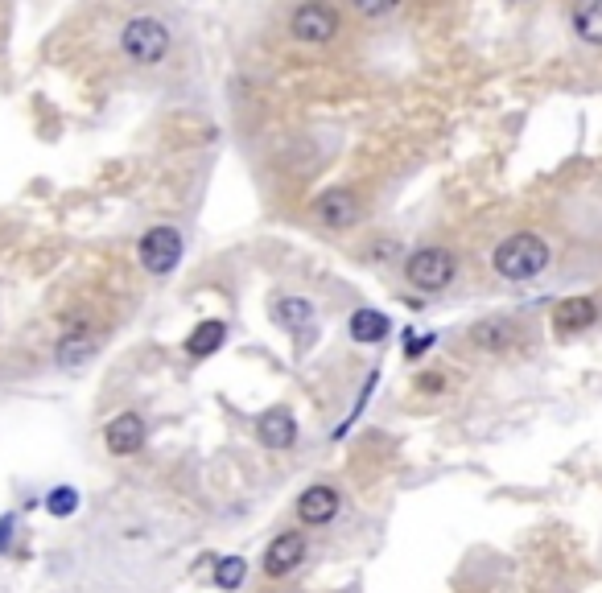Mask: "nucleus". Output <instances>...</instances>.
Instances as JSON below:
<instances>
[{"mask_svg": "<svg viewBox=\"0 0 602 593\" xmlns=\"http://www.w3.org/2000/svg\"><path fill=\"white\" fill-rule=\"evenodd\" d=\"M433 342H438V334H433V330H429V334H421V338H409V359H421Z\"/></svg>", "mask_w": 602, "mask_h": 593, "instance_id": "22", "label": "nucleus"}, {"mask_svg": "<svg viewBox=\"0 0 602 593\" xmlns=\"http://www.w3.org/2000/svg\"><path fill=\"white\" fill-rule=\"evenodd\" d=\"M227 342V326L223 322H198L194 330H190V338H186V355L190 359H207V355H215L219 346Z\"/></svg>", "mask_w": 602, "mask_h": 593, "instance_id": "15", "label": "nucleus"}, {"mask_svg": "<svg viewBox=\"0 0 602 593\" xmlns=\"http://www.w3.org/2000/svg\"><path fill=\"white\" fill-rule=\"evenodd\" d=\"M339 507H343L339 491L326 482H314L310 491H301V499H297V519L306 523V528H322V523H330L339 515Z\"/></svg>", "mask_w": 602, "mask_h": 593, "instance_id": "8", "label": "nucleus"}, {"mask_svg": "<svg viewBox=\"0 0 602 593\" xmlns=\"http://www.w3.org/2000/svg\"><path fill=\"white\" fill-rule=\"evenodd\" d=\"M104 445H108V453H116V458H132V453L145 445V421H141V412H120V416H112V421L104 425Z\"/></svg>", "mask_w": 602, "mask_h": 593, "instance_id": "7", "label": "nucleus"}, {"mask_svg": "<svg viewBox=\"0 0 602 593\" xmlns=\"http://www.w3.org/2000/svg\"><path fill=\"white\" fill-rule=\"evenodd\" d=\"M347 330H351L355 342H384L392 334V318H388V313H380V309H355Z\"/></svg>", "mask_w": 602, "mask_h": 593, "instance_id": "14", "label": "nucleus"}, {"mask_svg": "<svg viewBox=\"0 0 602 593\" xmlns=\"http://www.w3.org/2000/svg\"><path fill=\"white\" fill-rule=\"evenodd\" d=\"M301 561H306V536L281 532L269 548H264V577H289Z\"/></svg>", "mask_w": 602, "mask_h": 593, "instance_id": "9", "label": "nucleus"}, {"mask_svg": "<svg viewBox=\"0 0 602 593\" xmlns=\"http://www.w3.org/2000/svg\"><path fill=\"white\" fill-rule=\"evenodd\" d=\"M454 276H458V256L450 248H438V243L405 256V281L417 293H442L454 285Z\"/></svg>", "mask_w": 602, "mask_h": 593, "instance_id": "2", "label": "nucleus"}, {"mask_svg": "<svg viewBox=\"0 0 602 593\" xmlns=\"http://www.w3.org/2000/svg\"><path fill=\"white\" fill-rule=\"evenodd\" d=\"M598 322V305L594 297H565L557 309H553V330L557 334H582Z\"/></svg>", "mask_w": 602, "mask_h": 593, "instance_id": "11", "label": "nucleus"}, {"mask_svg": "<svg viewBox=\"0 0 602 593\" xmlns=\"http://www.w3.org/2000/svg\"><path fill=\"white\" fill-rule=\"evenodd\" d=\"M508 5H524V0H508Z\"/></svg>", "mask_w": 602, "mask_h": 593, "instance_id": "24", "label": "nucleus"}, {"mask_svg": "<svg viewBox=\"0 0 602 593\" xmlns=\"http://www.w3.org/2000/svg\"><path fill=\"white\" fill-rule=\"evenodd\" d=\"M120 50L137 66H157L165 54H170V29H165V21H157V17H132L120 29Z\"/></svg>", "mask_w": 602, "mask_h": 593, "instance_id": "3", "label": "nucleus"}, {"mask_svg": "<svg viewBox=\"0 0 602 593\" xmlns=\"http://www.w3.org/2000/svg\"><path fill=\"white\" fill-rule=\"evenodd\" d=\"M553 252H549V243L537 235V231H516L508 239H499L495 243V252H491V268L495 276H504V281H537V276L549 268Z\"/></svg>", "mask_w": 602, "mask_h": 593, "instance_id": "1", "label": "nucleus"}, {"mask_svg": "<svg viewBox=\"0 0 602 593\" xmlns=\"http://www.w3.org/2000/svg\"><path fill=\"white\" fill-rule=\"evenodd\" d=\"M310 215H314V223L326 227V231H347V227H355V223L363 219V202H359L355 190L334 186V190H322V194L314 198Z\"/></svg>", "mask_w": 602, "mask_h": 593, "instance_id": "6", "label": "nucleus"}, {"mask_svg": "<svg viewBox=\"0 0 602 593\" xmlns=\"http://www.w3.org/2000/svg\"><path fill=\"white\" fill-rule=\"evenodd\" d=\"M95 351H99V342H95L91 330H66V334L58 338L54 359H58L62 367H83L87 359H95Z\"/></svg>", "mask_w": 602, "mask_h": 593, "instance_id": "12", "label": "nucleus"}, {"mask_svg": "<svg viewBox=\"0 0 602 593\" xmlns=\"http://www.w3.org/2000/svg\"><path fill=\"white\" fill-rule=\"evenodd\" d=\"M339 29H343L339 9L322 5V0H306V5H297L293 17H289V33L306 46H330L334 38H339Z\"/></svg>", "mask_w": 602, "mask_h": 593, "instance_id": "5", "label": "nucleus"}, {"mask_svg": "<svg viewBox=\"0 0 602 593\" xmlns=\"http://www.w3.org/2000/svg\"><path fill=\"white\" fill-rule=\"evenodd\" d=\"M574 29L582 33L586 42L602 46V0H586V5L574 9Z\"/></svg>", "mask_w": 602, "mask_h": 593, "instance_id": "16", "label": "nucleus"}, {"mask_svg": "<svg viewBox=\"0 0 602 593\" xmlns=\"http://www.w3.org/2000/svg\"><path fill=\"white\" fill-rule=\"evenodd\" d=\"M248 577V565L240 561V556H223V561L215 565V585L219 589H240Z\"/></svg>", "mask_w": 602, "mask_h": 593, "instance_id": "19", "label": "nucleus"}, {"mask_svg": "<svg viewBox=\"0 0 602 593\" xmlns=\"http://www.w3.org/2000/svg\"><path fill=\"white\" fill-rule=\"evenodd\" d=\"M46 511H50L54 519L75 515V511H79V491H75V486H54V491L46 495Z\"/></svg>", "mask_w": 602, "mask_h": 593, "instance_id": "18", "label": "nucleus"}, {"mask_svg": "<svg viewBox=\"0 0 602 593\" xmlns=\"http://www.w3.org/2000/svg\"><path fill=\"white\" fill-rule=\"evenodd\" d=\"M367 256H372L376 264H392V260H400V243H396V239H376Z\"/></svg>", "mask_w": 602, "mask_h": 593, "instance_id": "21", "label": "nucleus"}, {"mask_svg": "<svg viewBox=\"0 0 602 593\" xmlns=\"http://www.w3.org/2000/svg\"><path fill=\"white\" fill-rule=\"evenodd\" d=\"M475 346H483V351H504V346L512 342V322H479L471 330Z\"/></svg>", "mask_w": 602, "mask_h": 593, "instance_id": "17", "label": "nucleus"}, {"mask_svg": "<svg viewBox=\"0 0 602 593\" xmlns=\"http://www.w3.org/2000/svg\"><path fill=\"white\" fill-rule=\"evenodd\" d=\"M351 9L359 17H367V21H380V17H388V13L400 9V0H351Z\"/></svg>", "mask_w": 602, "mask_h": 593, "instance_id": "20", "label": "nucleus"}, {"mask_svg": "<svg viewBox=\"0 0 602 593\" xmlns=\"http://www.w3.org/2000/svg\"><path fill=\"white\" fill-rule=\"evenodd\" d=\"M269 318H273L281 330H301V326H310V318H314V305H310L306 297L281 293V297H273V305H269Z\"/></svg>", "mask_w": 602, "mask_h": 593, "instance_id": "13", "label": "nucleus"}, {"mask_svg": "<svg viewBox=\"0 0 602 593\" xmlns=\"http://www.w3.org/2000/svg\"><path fill=\"white\" fill-rule=\"evenodd\" d=\"M13 528H17V519H13V515H0V552H9V544H13Z\"/></svg>", "mask_w": 602, "mask_h": 593, "instance_id": "23", "label": "nucleus"}, {"mask_svg": "<svg viewBox=\"0 0 602 593\" xmlns=\"http://www.w3.org/2000/svg\"><path fill=\"white\" fill-rule=\"evenodd\" d=\"M256 437L264 449H289L297 441V421H293V412L289 408H269V412H260L256 416Z\"/></svg>", "mask_w": 602, "mask_h": 593, "instance_id": "10", "label": "nucleus"}, {"mask_svg": "<svg viewBox=\"0 0 602 593\" xmlns=\"http://www.w3.org/2000/svg\"><path fill=\"white\" fill-rule=\"evenodd\" d=\"M182 252H186V243H182V231L170 227V223H157L141 235L137 243V260L149 276H170L178 264H182Z\"/></svg>", "mask_w": 602, "mask_h": 593, "instance_id": "4", "label": "nucleus"}]
</instances>
